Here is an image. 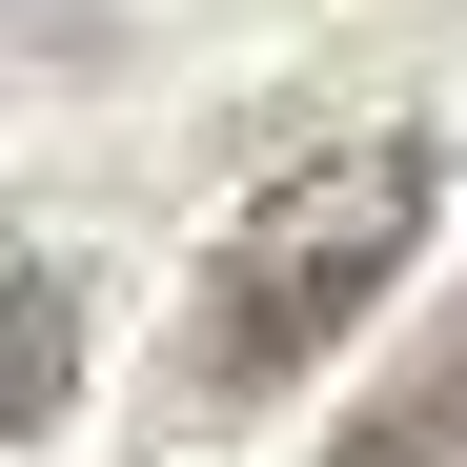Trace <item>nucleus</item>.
I'll return each mask as SVG.
<instances>
[{
  "label": "nucleus",
  "mask_w": 467,
  "mask_h": 467,
  "mask_svg": "<svg viewBox=\"0 0 467 467\" xmlns=\"http://www.w3.org/2000/svg\"><path fill=\"white\" fill-rule=\"evenodd\" d=\"M427 203H447V142H407V122L285 163V183L203 244V305H183V346H163V427H244L265 386H305L386 285H407Z\"/></svg>",
  "instance_id": "obj_1"
},
{
  "label": "nucleus",
  "mask_w": 467,
  "mask_h": 467,
  "mask_svg": "<svg viewBox=\"0 0 467 467\" xmlns=\"http://www.w3.org/2000/svg\"><path fill=\"white\" fill-rule=\"evenodd\" d=\"M326 467H467V305H447V326L346 407V447H326Z\"/></svg>",
  "instance_id": "obj_3"
},
{
  "label": "nucleus",
  "mask_w": 467,
  "mask_h": 467,
  "mask_svg": "<svg viewBox=\"0 0 467 467\" xmlns=\"http://www.w3.org/2000/svg\"><path fill=\"white\" fill-rule=\"evenodd\" d=\"M61 407H82V265L0 223V467H21Z\"/></svg>",
  "instance_id": "obj_2"
}]
</instances>
